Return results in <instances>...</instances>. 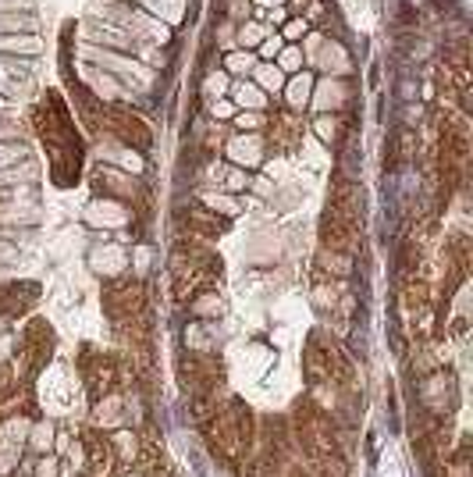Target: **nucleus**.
I'll use <instances>...</instances> for the list:
<instances>
[{"mask_svg": "<svg viewBox=\"0 0 473 477\" xmlns=\"http://www.w3.org/2000/svg\"><path fill=\"white\" fill-rule=\"evenodd\" d=\"M228 86H232L228 71L207 68V75H203V82H200V96H203V100H218V96H225V93H228Z\"/></svg>", "mask_w": 473, "mask_h": 477, "instance_id": "obj_17", "label": "nucleus"}, {"mask_svg": "<svg viewBox=\"0 0 473 477\" xmlns=\"http://www.w3.org/2000/svg\"><path fill=\"white\" fill-rule=\"evenodd\" d=\"M232 125H236V132H263L270 121H267L263 111H236Z\"/></svg>", "mask_w": 473, "mask_h": 477, "instance_id": "obj_23", "label": "nucleus"}, {"mask_svg": "<svg viewBox=\"0 0 473 477\" xmlns=\"http://www.w3.org/2000/svg\"><path fill=\"white\" fill-rule=\"evenodd\" d=\"M29 442H32V449H36V453H46V449L54 446V428H50V424H36Z\"/></svg>", "mask_w": 473, "mask_h": 477, "instance_id": "obj_29", "label": "nucleus"}, {"mask_svg": "<svg viewBox=\"0 0 473 477\" xmlns=\"http://www.w3.org/2000/svg\"><path fill=\"white\" fill-rule=\"evenodd\" d=\"M253 68H256V54L253 50H228L225 54V71L228 75H236V79H245V75H253Z\"/></svg>", "mask_w": 473, "mask_h": 477, "instance_id": "obj_18", "label": "nucleus"}, {"mask_svg": "<svg viewBox=\"0 0 473 477\" xmlns=\"http://www.w3.org/2000/svg\"><path fill=\"white\" fill-rule=\"evenodd\" d=\"M196 317H218L221 310H225V303H221V296L218 292H200V296H193V306H189Z\"/></svg>", "mask_w": 473, "mask_h": 477, "instance_id": "obj_21", "label": "nucleus"}, {"mask_svg": "<svg viewBox=\"0 0 473 477\" xmlns=\"http://www.w3.org/2000/svg\"><path fill=\"white\" fill-rule=\"evenodd\" d=\"M214 36H218V46L228 54V50H236V21H228V18H221L218 21V29H214Z\"/></svg>", "mask_w": 473, "mask_h": 477, "instance_id": "obj_28", "label": "nucleus"}, {"mask_svg": "<svg viewBox=\"0 0 473 477\" xmlns=\"http://www.w3.org/2000/svg\"><path fill=\"white\" fill-rule=\"evenodd\" d=\"M221 11H225L221 18L236 21V25H242L245 18H253V4H249V0H225V7H221Z\"/></svg>", "mask_w": 473, "mask_h": 477, "instance_id": "obj_26", "label": "nucleus"}, {"mask_svg": "<svg viewBox=\"0 0 473 477\" xmlns=\"http://www.w3.org/2000/svg\"><path fill=\"white\" fill-rule=\"evenodd\" d=\"M306 32H310V25H306V18H303V14H288V18H285V25L278 29V36H281L285 43H299Z\"/></svg>", "mask_w": 473, "mask_h": 477, "instance_id": "obj_24", "label": "nucleus"}, {"mask_svg": "<svg viewBox=\"0 0 473 477\" xmlns=\"http://www.w3.org/2000/svg\"><path fill=\"white\" fill-rule=\"evenodd\" d=\"M0 54L7 57H36L43 54V39L32 36V32H0Z\"/></svg>", "mask_w": 473, "mask_h": 477, "instance_id": "obj_9", "label": "nucleus"}, {"mask_svg": "<svg viewBox=\"0 0 473 477\" xmlns=\"http://www.w3.org/2000/svg\"><path fill=\"white\" fill-rule=\"evenodd\" d=\"M353 100V82L349 79H335V75H320L313 82L310 93V107L317 114H342V107Z\"/></svg>", "mask_w": 473, "mask_h": 477, "instance_id": "obj_2", "label": "nucleus"}, {"mask_svg": "<svg viewBox=\"0 0 473 477\" xmlns=\"http://www.w3.org/2000/svg\"><path fill=\"white\" fill-rule=\"evenodd\" d=\"M207 111H211V118H214V121H232L238 107L228 100V96H218V100H207Z\"/></svg>", "mask_w": 473, "mask_h": 477, "instance_id": "obj_27", "label": "nucleus"}, {"mask_svg": "<svg viewBox=\"0 0 473 477\" xmlns=\"http://www.w3.org/2000/svg\"><path fill=\"white\" fill-rule=\"evenodd\" d=\"M317 264L331 274V278H349L353 274V253H342V249H320V256H317Z\"/></svg>", "mask_w": 473, "mask_h": 477, "instance_id": "obj_13", "label": "nucleus"}, {"mask_svg": "<svg viewBox=\"0 0 473 477\" xmlns=\"http://www.w3.org/2000/svg\"><path fill=\"white\" fill-rule=\"evenodd\" d=\"M310 129H313V136H317L320 143H328V146H338V139L349 132V125H345L342 114H317Z\"/></svg>", "mask_w": 473, "mask_h": 477, "instance_id": "obj_10", "label": "nucleus"}, {"mask_svg": "<svg viewBox=\"0 0 473 477\" xmlns=\"http://www.w3.org/2000/svg\"><path fill=\"white\" fill-rule=\"evenodd\" d=\"M253 79H256V86L263 93H281V86H285V75H281V68L274 61H256Z\"/></svg>", "mask_w": 473, "mask_h": 477, "instance_id": "obj_15", "label": "nucleus"}, {"mask_svg": "<svg viewBox=\"0 0 473 477\" xmlns=\"http://www.w3.org/2000/svg\"><path fill=\"white\" fill-rule=\"evenodd\" d=\"M281 46H285V39L278 36V29H270V32L260 39V46H256L253 54H256V61H274V57L281 54Z\"/></svg>", "mask_w": 473, "mask_h": 477, "instance_id": "obj_25", "label": "nucleus"}, {"mask_svg": "<svg viewBox=\"0 0 473 477\" xmlns=\"http://www.w3.org/2000/svg\"><path fill=\"white\" fill-rule=\"evenodd\" d=\"M0 29L4 32H39V18L32 11H0Z\"/></svg>", "mask_w": 473, "mask_h": 477, "instance_id": "obj_16", "label": "nucleus"}, {"mask_svg": "<svg viewBox=\"0 0 473 477\" xmlns=\"http://www.w3.org/2000/svg\"><path fill=\"white\" fill-rule=\"evenodd\" d=\"M111 442H114V449L121 453V460H125V464H132V456H136V439H132V435H125V431H118Z\"/></svg>", "mask_w": 473, "mask_h": 477, "instance_id": "obj_30", "label": "nucleus"}, {"mask_svg": "<svg viewBox=\"0 0 473 477\" xmlns=\"http://www.w3.org/2000/svg\"><path fill=\"white\" fill-rule=\"evenodd\" d=\"M104 118V129L118 139V143H125V146H132V150H150V143H154V132H150V125L132 111V107H121V104H104V111H100Z\"/></svg>", "mask_w": 473, "mask_h": 477, "instance_id": "obj_1", "label": "nucleus"}, {"mask_svg": "<svg viewBox=\"0 0 473 477\" xmlns=\"http://www.w3.org/2000/svg\"><path fill=\"white\" fill-rule=\"evenodd\" d=\"M228 93H232L228 100L236 104L238 111H267V107H270V96H267V93H263L256 82H245V79H238V82H232V86H228Z\"/></svg>", "mask_w": 473, "mask_h": 477, "instance_id": "obj_8", "label": "nucleus"}, {"mask_svg": "<svg viewBox=\"0 0 473 477\" xmlns=\"http://www.w3.org/2000/svg\"><path fill=\"white\" fill-rule=\"evenodd\" d=\"M306 4H310V0H292V4H288V14H303Z\"/></svg>", "mask_w": 473, "mask_h": 477, "instance_id": "obj_32", "label": "nucleus"}, {"mask_svg": "<svg viewBox=\"0 0 473 477\" xmlns=\"http://www.w3.org/2000/svg\"><path fill=\"white\" fill-rule=\"evenodd\" d=\"M93 182H96V193H104L107 200H118V204H125V200H136V193H139V182H136L129 172L114 168V164L100 168Z\"/></svg>", "mask_w": 473, "mask_h": 477, "instance_id": "obj_4", "label": "nucleus"}, {"mask_svg": "<svg viewBox=\"0 0 473 477\" xmlns=\"http://www.w3.org/2000/svg\"><path fill=\"white\" fill-rule=\"evenodd\" d=\"M274 64H278V68H281V75L288 79V75H295V71H303V68H306V57H303L299 43H285V46H281V54L274 57Z\"/></svg>", "mask_w": 473, "mask_h": 477, "instance_id": "obj_19", "label": "nucleus"}, {"mask_svg": "<svg viewBox=\"0 0 473 477\" xmlns=\"http://www.w3.org/2000/svg\"><path fill=\"white\" fill-rule=\"evenodd\" d=\"M86 218L96 222V225H104V229H114V225H125L132 214H129L118 200H107V204H93V207L86 211Z\"/></svg>", "mask_w": 473, "mask_h": 477, "instance_id": "obj_11", "label": "nucleus"}, {"mask_svg": "<svg viewBox=\"0 0 473 477\" xmlns=\"http://www.w3.org/2000/svg\"><path fill=\"white\" fill-rule=\"evenodd\" d=\"M36 477H57V460H54V456H46V460L39 464V474Z\"/></svg>", "mask_w": 473, "mask_h": 477, "instance_id": "obj_31", "label": "nucleus"}, {"mask_svg": "<svg viewBox=\"0 0 473 477\" xmlns=\"http://www.w3.org/2000/svg\"><path fill=\"white\" fill-rule=\"evenodd\" d=\"M136 11L139 7L129 4V0H93L89 4V18L100 21V25H114V29H129Z\"/></svg>", "mask_w": 473, "mask_h": 477, "instance_id": "obj_7", "label": "nucleus"}, {"mask_svg": "<svg viewBox=\"0 0 473 477\" xmlns=\"http://www.w3.org/2000/svg\"><path fill=\"white\" fill-rule=\"evenodd\" d=\"M200 204L207 207V211H214L218 218H236L238 211V200L232 193H221V189H200Z\"/></svg>", "mask_w": 473, "mask_h": 477, "instance_id": "obj_12", "label": "nucleus"}, {"mask_svg": "<svg viewBox=\"0 0 473 477\" xmlns=\"http://www.w3.org/2000/svg\"><path fill=\"white\" fill-rule=\"evenodd\" d=\"M313 68L324 71V75H335V79H349L356 71L353 68V57H349V46L342 39H331V36H324V46H320Z\"/></svg>", "mask_w": 473, "mask_h": 477, "instance_id": "obj_5", "label": "nucleus"}, {"mask_svg": "<svg viewBox=\"0 0 473 477\" xmlns=\"http://www.w3.org/2000/svg\"><path fill=\"white\" fill-rule=\"evenodd\" d=\"M249 4H253V7H256V4H260V7H278V4H285V0H249Z\"/></svg>", "mask_w": 473, "mask_h": 477, "instance_id": "obj_33", "label": "nucleus"}, {"mask_svg": "<svg viewBox=\"0 0 473 477\" xmlns=\"http://www.w3.org/2000/svg\"><path fill=\"white\" fill-rule=\"evenodd\" d=\"M313 82H317V71H313V68H303V71H295V75L285 79L281 93H285V107H288L292 114H303V111L310 107Z\"/></svg>", "mask_w": 473, "mask_h": 477, "instance_id": "obj_6", "label": "nucleus"}, {"mask_svg": "<svg viewBox=\"0 0 473 477\" xmlns=\"http://www.w3.org/2000/svg\"><path fill=\"white\" fill-rule=\"evenodd\" d=\"M218 189H221V193H232V197H236V193H245V189H249V172H245V168H236V164H225Z\"/></svg>", "mask_w": 473, "mask_h": 477, "instance_id": "obj_20", "label": "nucleus"}, {"mask_svg": "<svg viewBox=\"0 0 473 477\" xmlns=\"http://www.w3.org/2000/svg\"><path fill=\"white\" fill-rule=\"evenodd\" d=\"M267 32H270V29H267L260 18H245L242 25H236V46L238 50H256L260 39H263Z\"/></svg>", "mask_w": 473, "mask_h": 477, "instance_id": "obj_14", "label": "nucleus"}, {"mask_svg": "<svg viewBox=\"0 0 473 477\" xmlns=\"http://www.w3.org/2000/svg\"><path fill=\"white\" fill-rule=\"evenodd\" d=\"M225 154H228V164L236 168H260L263 164V136L260 132H236L228 143H225Z\"/></svg>", "mask_w": 473, "mask_h": 477, "instance_id": "obj_3", "label": "nucleus"}, {"mask_svg": "<svg viewBox=\"0 0 473 477\" xmlns=\"http://www.w3.org/2000/svg\"><path fill=\"white\" fill-rule=\"evenodd\" d=\"M129 4H132V0H129Z\"/></svg>", "mask_w": 473, "mask_h": 477, "instance_id": "obj_34", "label": "nucleus"}, {"mask_svg": "<svg viewBox=\"0 0 473 477\" xmlns=\"http://www.w3.org/2000/svg\"><path fill=\"white\" fill-rule=\"evenodd\" d=\"M121 399L118 396H104L100 403H96V424H104V428H114V424H121Z\"/></svg>", "mask_w": 473, "mask_h": 477, "instance_id": "obj_22", "label": "nucleus"}]
</instances>
